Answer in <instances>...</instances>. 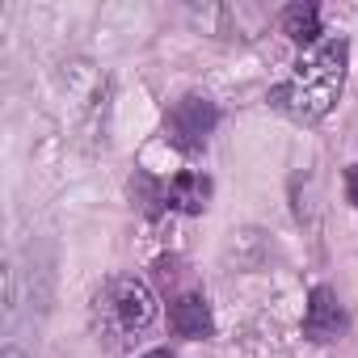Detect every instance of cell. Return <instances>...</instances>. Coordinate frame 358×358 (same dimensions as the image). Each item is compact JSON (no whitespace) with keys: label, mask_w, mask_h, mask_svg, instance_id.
<instances>
[{"label":"cell","mask_w":358,"mask_h":358,"mask_svg":"<svg viewBox=\"0 0 358 358\" xmlns=\"http://www.w3.org/2000/svg\"><path fill=\"white\" fill-rule=\"evenodd\" d=\"M345 38H324L316 43L299 64L295 72L274 89V106L282 114H291L295 122H316L333 110L341 85H345Z\"/></svg>","instance_id":"obj_1"},{"label":"cell","mask_w":358,"mask_h":358,"mask_svg":"<svg viewBox=\"0 0 358 358\" xmlns=\"http://www.w3.org/2000/svg\"><path fill=\"white\" fill-rule=\"evenodd\" d=\"M97 303H106V316L114 320L118 333H139V329H148V324L156 320V295H152L148 282H139L135 274L110 278Z\"/></svg>","instance_id":"obj_2"},{"label":"cell","mask_w":358,"mask_h":358,"mask_svg":"<svg viewBox=\"0 0 358 358\" xmlns=\"http://www.w3.org/2000/svg\"><path fill=\"white\" fill-rule=\"evenodd\" d=\"M215 106L203 101V97H182L173 110H169V139L182 148V152H199L215 127Z\"/></svg>","instance_id":"obj_3"},{"label":"cell","mask_w":358,"mask_h":358,"mask_svg":"<svg viewBox=\"0 0 358 358\" xmlns=\"http://www.w3.org/2000/svg\"><path fill=\"white\" fill-rule=\"evenodd\" d=\"M345 329V312L337 303V295L329 287H316L308 295V312H303V337L312 341H333L337 333Z\"/></svg>","instance_id":"obj_4"},{"label":"cell","mask_w":358,"mask_h":358,"mask_svg":"<svg viewBox=\"0 0 358 358\" xmlns=\"http://www.w3.org/2000/svg\"><path fill=\"white\" fill-rule=\"evenodd\" d=\"M169 324H173V333H177V337H190V341L211 337V329H215L211 308H207V299H203V295H177V299H173V308H169Z\"/></svg>","instance_id":"obj_5"},{"label":"cell","mask_w":358,"mask_h":358,"mask_svg":"<svg viewBox=\"0 0 358 358\" xmlns=\"http://www.w3.org/2000/svg\"><path fill=\"white\" fill-rule=\"evenodd\" d=\"M282 34L291 43H299V47H316V38H320V13H316V5H291L282 13Z\"/></svg>","instance_id":"obj_6"},{"label":"cell","mask_w":358,"mask_h":358,"mask_svg":"<svg viewBox=\"0 0 358 358\" xmlns=\"http://www.w3.org/2000/svg\"><path fill=\"white\" fill-rule=\"evenodd\" d=\"M207 194H211V186H207V177H199V173H177L173 186H169V203H177L190 215H199L207 207Z\"/></svg>","instance_id":"obj_7"},{"label":"cell","mask_w":358,"mask_h":358,"mask_svg":"<svg viewBox=\"0 0 358 358\" xmlns=\"http://www.w3.org/2000/svg\"><path fill=\"white\" fill-rule=\"evenodd\" d=\"M345 190H350V203L358 207V164H354V169H345Z\"/></svg>","instance_id":"obj_8"},{"label":"cell","mask_w":358,"mask_h":358,"mask_svg":"<svg viewBox=\"0 0 358 358\" xmlns=\"http://www.w3.org/2000/svg\"><path fill=\"white\" fill-rule=\"evenodd\" d=\"M143 358H173L169 350H152V354H143Z\"/></svg>","instance_id":"obj_9"},{"label":"cell","mask_w":358,"mask_h":358,"mask_svg":"<svg viewBox=\"0 0 358 358\" xmlns=\"http://www.w3.org/2000/svg\"><path fill=\"white\" fill-rule=\"evenodd\" d=\"M5 358H26V354L22 350H5Z\"/></svg>","instance_id":"obj_10"}]
</instances>
